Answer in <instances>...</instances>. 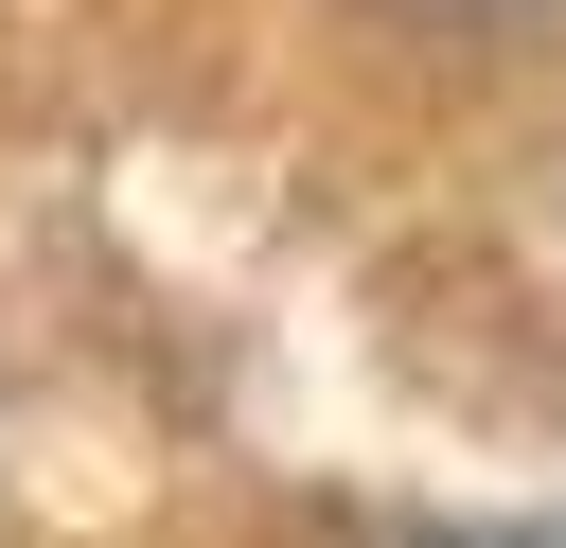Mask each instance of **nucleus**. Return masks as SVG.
Returning a JSON list of instances; mask_svg holds the SVG:
<instances>
[{
  "mask_svg": "<svg viewBox=\"0 0 566 548\" xmlns=\"http://www.w3.org/2000/svg\"><path fill=\"white\" fill-rule=\"evenodd\" d=\"M424 548H566V530H424Z\"/></svg>",
  "mask_w": 566,
  "mask_h": 548,
  "instance_id": "1",
  "label": "nucleus"
}]
</instances>
